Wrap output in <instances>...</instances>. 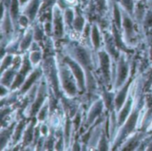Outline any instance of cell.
I'll use <instances>...</instances> for the list:
<instances>
[{"label": "cell", "instance_id": "8fae6325", "mask_svg": "<svg viewBox=\"0 0 152 151\" xmlns=\"http://www.w3.org/2000/svg\"><path fill=\"white\" fill-rule=\"evenodd\" d=\"M104 108H105V104L102 97L96 98L92 103L85 119V127H86V129L92 127V125L95 123V121L101 116Z\"/></svg>", "mask_w": 152, "mask_h": 151}, {"label": "cell", "instance_id": "d6986e66", "mask_svg": "<svg viewBox=\"0 0 152 151\" xmlns=\"http://www.w3.org/2000/svg\"><path fill=\"white\" fill-rule=\"evenodd\" d=\"M34 41V33H33V27H28L25 30L22 37L20 40V52L26 53L28 51L31 44Z\"/></svg>", "mask_w": 152, "mask_h": 151}, {"label": "cell", "instance_id": "ffe728a7", "mask_svg": "<svg viewBox=\"0 0 152 151\" xmlns=\"http://www.w3.org/2000/svg\"><path fill=\"white\" fill-rule=\"evenodd\" d=\"M110 12L111 14V18L113 20V23L115 26L118 29L121 30L122 26V12H121V7L118 2V0H110Z\"/></svg>", "mask_w": 152, "mask_h": 151}, {"label": "cell", "instance_id": "d6a6232c", "mask_svg": "<svg viewBox=\"0 0 152 151\" xmlns=\"http://www.w3.org/2000/svg\"><path fill=\"white\" fill-rule=\"evenodd\" d=\"M30 24H31V22H30L29 19L25 14L20 13V18H19V21H18V27L20 29L26 30V29H28L30 26Z\"/></svg>", "mask_w": 152, "mask_h": 151}, {"label": "cell", "instance_id": "2e32d148", "mask_svg": "<svg viewBox=\"0 0 152 151\" xmlns=\"http://www.w3.org/2000/svg\"><path fill=\"white\" fill-rule=\"evenodd\" d=\"M43 4V0H30L26 5L21 8V13L25 14L30 21L31 23L35 21Z\"/></svg>", "mask_w": 152, "mask_h": 151}, {"label": "cell", "instance_id": "8992f818", "mask_svg": "<svg viewBox=\"0 0 152 151\" xmlns=\"http://www.w3.org/2000/svg\"><path fill=\"white\" fill-rule=\"evenodd\" d=\"M121 7V6H120ZM122 12V40L127 47H134L138 43V35L135 30L136 21L134 16L121 7Z\"/></svg>", "mask_w": 152, "mask_h": 151}, {"label": "cell", "instance_id": "5b68a950", "mask_svg": "<svg viewBox=\"0 0 152 151\" xmlns=\"http://www.w3.org/2000/svg\"><path fill=\"white\" fill-rule=\"evenodd\" d=\"M130 60L127 54L120 50L113 71L112 90L117 91L130 80Z\"/></svg>", "mask_w": 152, "mask_h": 151}, {"label": "cell", "instance_id": "7a4b0ae2", "mask_svg": "<svg viewBox=\"0 0 152 151\" xmlns=\"http://www.w3.org/2000/svg\"><path fill=\"white\" fill-rule=\"evenodd\" d=\"M94 49L85 44L77 41H69L64 46V54L76 60L85 70L86 74V91H94L96 87V80L94 71L96 69V54Z\"/></svg>", "mask_w": 152, "mask_h": 151}, {"label": "cell", "instance_id": "1f68e13d", "mask_svg": "<svg viewBox=\"0 0 152 151\" xmlns=\"http://www.w3.org/2000/svg\"><path fill=\"white\" fill-rule=\"evenodd\" d=\"M72 119V124H73V128H74V132H77L83 123V114L80 109L76 113V115L71 118Z\"/></svg>", "mask_w": 152, "mask_h": 151}, {"label": "cell", "instance_id": "e575fe53", "mask_svg": "<svg viewBox=\"0 0 152 151\" xmlns=\"http://www.w3.org/2000/svg\"><path fill=\"white\" fill-rule=\"evenodd\" d=\"M90 1H91V0H79L80 4H83V5H85V6H86V5L90 3Z\"/></svg>", "mask_w": 152, "mask_h": 151}, {"label": "cell", "instance_id": "f546056e", "mask_svg": "<svg viewBox=\"0 0 152 151\" xmlns=\"http://www.w3.org/2000/svg\"><path fill=\"white\" fill-rule=\"evenodd\" d=\"M118 2L123 9L127 11L130 14H134V10L136 4L135 0H118Z\"/></svg>", "mask_w": 152, "mask_h": 151}, {"label": "cell", "instance_id": "d590c367", "mask_svg": "<svg viewBox=\"0 0 152 151\" xmlns=\"http://www.w3.org/2000/svg\"><path fill=\"white\" fill-rule=\"evenodd\" d=\"M146 150L152 151V141H151L149 142V144L147 145V147H146Z\"/></svg>", "mask_w": 152, "mask_h": 151}, {"label": "cell", "instance_id": "603a6c76", "mask_svg": "<svg viewBox=\"0 0 152 151\" xmlns=\"http://www.w3.org/2000/svg\"><path fill=\"white\" fill-rule=\"evenodd\" d=\"M146 3L143 2L142 0H137L135 6H134V18L136 21L137 23H139L140 25L142 26V21L146 13V10L147 7L145 6Z\"/></svg>", "mask_w": 152, "mask_h": 151}, {"label": "cell", "instance_id": "52a82bcc", "mask_svg": "<svg viewBox=\"0 0 152 151\" xmlns=\"http://www.w3.org/2000/svg\"><path fill=\"white\" fill-rule=\"evenodd\" d=\"M49 91H50L49 85H48L45 78L43 75V77L39 81L38 88H37V94L35 96V98L25 108L24 115H25L26 118L30 119V118L35 117L37 115V114L38 110L40 109V107H42V105L48 98V97H49Z\"/></svg>", "mask_w": 152, "mask_h": 151}, {"label": "cell", "instance_id": "83f0119b", "mask_svg": "<svg viewBox=\"0 0 152 151\" xmlns=\"http://www.w3.org/2000/svg\"><path fill=\"white\" fill-rule=\"evenodd\" d=\"M115 94H116V92L113 91V90H110V91L105 90L103 92V94L102 95V99L104 101V104H105V107L107 109L110 108L114 105Z\"/></svg>", "mask_w": 152, "mask_h": 151}, {"label": "cell", "instance_id": "9c48e42d", "mask_svg": "<svg viewBox=\"0 0 152 151\" xmlns=\"http://www.w3.org/2000/svg\"><path fill=\"white\" fill-rule=\"evenodd\" d=\"M63 60L67 63V64L71 69L78 85V89L80 93H84L86 91V74L84 68L73 58L65 55L62 56Z\"/></svg>", "mask_w": 152, "mask_h": 151}, {"label": "cell", "instance_id": "836d02e7", "mask_svg": "<svg viewBox=\"0 0 152 151\" xmlns=\"http://www.w3.org/2000/svg\"><path fill=\"white\" fill-rule=\"evenodd\" d=\"M30 0H19V3H20V8H22L24 5H26Z\"/></svg>", "mask_w": 152, "mask_h": 151}, {"label": "cell", "instance_id": "5bb4252c", "mask_svg": "<svg viewBox=\"0 0 152 151\" xmlns=\"http://www.w3.org/2000/svg\"><path fill=\"white\" fill-rule=\"evenodd\" d=\"M132 81H133V80H129L125 85H123L119 90H118L116 91L113 108L117 111V113L122 108V107L124 106V104L127 98V96H128V93H129V90H130V88L132 85Z\"/></svg>", "mask_w": 152, "mask_h": 151}, {"label": "cell", "instance_id": "6da1fadb", "mask_svg": "<svg viewBox=\"0 0 152 151\" xmlns=\"http://www.w3.org/2000/svg\"><path fill=\"white\" fill-rule=\"evenodd\" d=\"M145 107V99L143 97V86H142V78H136V90H135V98L133 110L126 122L118 128L117 134L111 142V150H116L120 147V145L131 136L138 124H140V120L142 119V109Z\"/></svg>", "mask_w": 152, "mask_h": 151}, {"label": "cell", "instance_id": "ba28073f", "mask_svg": "<svg viewBox=\"0 0 152 151\" xmlns=\"http://www.w3.org/2000/svg\"><path fill=\"white\" fill-rule=\"evenodd\" d=\"M15 27L10 16L8 7L2 3V17H1V31H2V47L6 46L13 39Z\"/></svg>", "mask_w": 152, "mask_h": 151}, {"label": "cell", "instance_id": "d4e9b609", "mask_svg": "<svg viewBox=\"0 0 152 151\" xmlns=\"http://www.w3.org/2000/svg\"><path fill=\"white\" fill-rule=\"evenodd\" d=\"M75 17V7H66L63 9V19L66 26V30H72V23Z\"/></svg>", "mask_w": 152, "mask_h": 151}, {"label": "cell", "instance_id": "4fadbf2b", "mask_svg": "<svg viewBox=\"0 0 152 151\" xmlns=\"http://www.w3.org/2000/svg\"><path fill=\"white\" fill-rule=\"evenodd\" d=\"M143 132L133 133L118 148V150H137L142 141L146 139Z\"/></svg>", "mask_w": 152, "mask_h": 151}, {"label": "cell", "instance_id": "9a60e30c", "mask_svg": "<svg viewBox=\"0 0 152 151\" xmlns=\"http://www.w3.org/2000/svg\"><path fill=\"white\" fill-rule=\"evenodd\" d=\"M39 122L37 121V117H32L30 118V121H28L26 128H25V131L23 132V136H22V139H21V141L20 144V148L23 146V147H28L29 145L31 146L32 145V142H33V139H34V133H35V129H36V126L37 125Z\"/></svg>", "mask_w": 152, "mask_h": 151}, {"label": "cell", "instance_id": "e0dca14e", "mask_svg": "<svg viewBox=\"0 0 152 151\" xmlns=\"http://www.w3.org/2000/svg\"><path fill=\"white\" fill-rule=\"evenodd\" d=\"M90 41L94 51H98L102 48V44L103 42V34L101 31L100 25L94 21L92 23L91 34H90Z\"/></svg>", "mask_w": 152, "mask_h": 151}, {"label": "cell", "instance_id": "ac0fdd59", "mask_svg": "<svg viewBox=\"0 0 152 151\" xmlns=\"http://www.w3.org/2000/svg\"><path fill=\"white\" fill-rule=\"evenodd\" d=\"M86 13H83L79 9L78 6L75 7V17L72 23V30H74L77 34L81 35L86 24Z\"/></svg>", "mask_w": 152, "mask_h": 151}, {"label": "cell", "instance_id": "30bf717a", "mask_svg": "<svg viewBox=\"0 0 152 151\" xmlns=\"http://www.w3.org/2000/svg\"><path fill=\"white\" fill-rule=\"evenodd\" d=\"M52 22L53 28V37L55 38H61L67 30L63 19V10L56 3L52 7Z\"/></svg>", "mask_w": 152, "mask_h": 151}, {"label": "cell", "instance_id": "277c9868", "mask_svg": "<svg viewBox=\"0 0 152 151\" xmlns=\"http://www.w3.org/2000/svg\"><path fill=\"white\" fill-rule=\"evenodd\" d=\"M116 60L107 52L104 47L96 51V68L100 71L102 80L107 90H112L113 85V71Z\"/></svg>", "mask_w": 152, "mask_h": 151}, {"label": "cell", "instance_id": "44dd1931", "mask_svg": "<svg viewBox=\"0 0 152 151\" xmlns=\"http://www.w3.org/2000/svg\"><path fill=\"white\" fill-rule=\"evenodd\" d=\"M27 124H28L25 123L23 120H20L16 124H14L13 132H12V140H11V143L12 145L16 146L17 144L20 143L22 136H23V132L25 131Z\"/></svg>", "mask_w": 152, "mask_h": 151}, {"label": "cell", "instance_id": "cb8c5ba5", "mask_svg": "<svg viewBox=\"0 0 152 151\" xmlns=\"http://www.w3.org/2000/svg\"><path fill=\"white\" fill-rule=\"evenodd\" d=\"M50 115H51V109H50V101L48 97V98L45 101V103L38 110L36 117L39 123H44L47 119V117L50 116Z\"/></svg>", "mask_w": 152, "mask_h": 151}, {"label": "cell", "instance_id": "3957f363", "mask_svg": "<svg viewBox=\"0 0 152 151\" xmlns=\"http://www.w3.org/2000/svg\"><path fill=\"white\" fill-rule=\"evenodd\" d=\"M57 66L59 73V81L61 91L66 97L75 98L80 93L77 81L67 63L62 57L57 56Z\"/></svg>", "mask_w": 152, "mask_h": 151}, {"label": "cell", "instance_id": "484cf974", "mask_svg": "<svg viewBox=\"0 0 152 151\" xmlns=\"http://www.w3.org/2000/svg\"><path fill=\"white\" fill-rule=\"evenodd\" d=\"M28 54L29 61L34 68L40 65L41 62H43V52L41 49L28 51Z\"/></svg>", "mask_w": 152, "mask_h": 151}, {"label": "cell", "instance_id": "4dcf8cb0", "mask_svg": "<svg viewBox=\"0 0 152 151\" xmlns=\"http://www.w3.org/2000/svg\"><path fill=\"white\" fill-rule=\"evenodd\" d=\"M142 27L147 29H152V2L147 7L146 13L142 21Z\"/></svg>", "mask_w": 152, "mask_h": 151}, {"label": "cell", "instance_id": "f1b7e54d", "mask_svg": "<svg viewBox=\"0 0 152 151\" xmlns=\"http://www.w3.org/2000/svg\"><path fill=\"white\" fill-rule=\"evenodd\" d=\"M33 33H34V40L37 42H40L41 40H43L44 35H45L44 28H43V24L40 23H37L33 26Z\"/></svg>", "mask_w": 152, "mask_h": 151}, {"label": "cell", "instance_id": "4316f807", "mask_svg": "<svg viewBox=\"0 0 152 151\" xmlns=\"http://www.w3.org/2000/svg\"><path fill=\"white\" fill-rule=\"evenodd\" d=\"M14 56L15 55H12V54H8V53H5V55L4 56H2V60H1V73L4 72L6 69L10 68L12 64V62H13V59H14Z\"/></svg>", "mask_w": 152, "mask_h": 151}, {"label": "cell", "instance_id": "7402d4cb", "mask_svg": "<svg viewBox=\"0 0 152 151\" xmlns=\"http://www.w3.org/2000/svg\"><path fill=\"white\" fill-rule=\"evenodd\" d=\"M17 70L13 67H10L6 69L4 72L1 73V79H0V84L9 88L11 90V87L14 81V79L17 74Z\"/></svg>", "mask_w": 152, "mask_h": 151}, {"label": "cell", "instance_id": "7c38bea8", "mask_svg": "<svg viewBox=\"0 0 152 151\" xmlns=\"http://www.w3.org/2000/svg\"><path fill=\"white\" fill-rule=\"evenodd\" d=\"M44 73H43V68L42 65H38L37 67H35L30 73L27 76V78L25 79L24 82L22 83V85L20 86V88L19 89V93L20 96H25L28 90L36 84L37 83L40 79L43 77Z\"/></svg>", "mask_w": 152, "mask_h": 151}]
</instances>
